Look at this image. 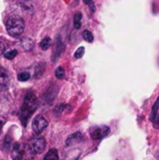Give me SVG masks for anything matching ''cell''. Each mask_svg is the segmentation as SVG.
Returning <instances> with one entry per match:
<instances>
[{
  "label": "cell",
  "mask_w": 159,
  "mask_h": 160,
  "mask_svg": "<svg viewBox=\"0 0 159 160\" xmlns=\"http://www.w3.org/2000/svg\"><path fill=\"white\" fill-rule=\"evenodd\" d=\"M37 106H38V102H37V97L35 96L34 93L28 92L24 97V99H23V102L20 111V119L24 127L26 126L29 117L37 110Z\"/></svg>",
  "instance_id": "obj_1"
},
{
  "label": "cell",
  "mask_w": 159,
  "mask_h": 160,
  "mask_svg": "<svg viewBox=\"0 0 159 160\" xmlns=\"http://www.w3.org/2000/svg\"><path fill=\"white\" fill-rule=\"evenodd\" d=\"M25 24L23 19L20 15H10L6 20V29L9 36L17 38L21 36L24 30Z\"/></svg>",
  "instance_id": "obj_2"
},
{
  "label": "cell",
  "mask_w": 159,
  "mask_h": 160,
  "mask_svg": "<svg viewBox=\"0 0 159 160\" xmlns=\"http://www.w3.org/2000/svg\"><path fill=\"white\" fill-rule=\"evenodd\" d=\"M35 153L27 143L16 142L11 148L12 160H33Z\"/></svg>",
  "instance_id": "obj_3"
},
{
  "label": "cell",
  "mask_w": 159,
  "mask_h": 160,
  "mask_svg": "<svg viewBox=\"0 0 159 160\" xmlns=\"http://www.w3.org/2000/svg\"><path fill=\"white\" fill-rule=\"evenodd\" d=\"M29 146L32 148L33 152L36 154H41L43 153V151L45 150L46 147V142L45 139L39 136H36L33 137L30 141H29Z\"/></svg>",
  "instance_id": "obj_4"
},
{
  "label": "cell",
  "mask_w": 159,
  "mask_h": 160,
  "mask_svg": "<svg viewBox=\"0 0 159 160\" xmlns=\"http://www.w3.org/2000/svg\"><path fill=\"white\" fill-rule=\"evenodd\" d=\"M111 129L108 126L94 127L90 129V136L94 141H99L109 135Z\"/></svg>",
  "instance_id": "obj_5"
},
{
  "label": "cell",
  "mask_w": 159,
  "mask_h": 160,
  "mask_svg": "<svg viewBox=\"0 0 159 160\" xmlns=\"http://www.w3.org/2000/svg\"><path fill=\"white\" fill-rule=\"evenodd\" d=\"M48 121L42 115H37L32 121V129L37 134H41L47 128Z\"/></svg>",
  "instance_id": "obj_6"
},
{
  "label": "cell",
  "mask_w": 159,
  "mask_h": 160,
  "mask_svg": "<svg viewBox=\"0 0 159 160\" xmlns=\"http://www.w3.org/2000/svg\"><path fill=\"white\" fill-rule=\"evenodd\" d=\"M64 49H65V46H64L62 40L60 39L59 37H57V38L55 39L54 45H53V50H52V63H55L58 60V58L61 55Z\"/></svg>",
  "instance_id": "obj_7"
},
{
  "label": "cell",
  "mask_w": 159,
  "mask_h": 160,
  "mask_svg": "<svg viewBox=\"0 0 159 160\" xmlns=\"http://www.w3.org/2000/svg\"><path fill=\"white\" fill-rule=\"evenodd\" d=\"M10 82V76L8 71L3 68L0 67V89H6L9 85Z\"/></svg>",
  "instance_id": "obj_8"
},
{
  "label": "cell",
  "mask_w": 159,
  "mask_h": 160,
  "mask_svg": "<svg viewBox=\"0 0 159 160\" xmlns=\"http://www.w3.org/2000/svg\"><path fill=\"white\" fill-rule=\"evenodd\" d=\"M83 141H84V136L81 132H76V133H73L72 135H70L67 139L66 144L67 146H72L75 144H79V143L82 142Z\"/></svg>",
  "instance_id": "obj_9"
},
{
  "label": "cell",
  "mask_w": 159,
  "mask_h": 160,
  "mask_svg": "<svg viewBox=\"0 0 159 160\" xmlns=\"http://www.w3.org/2000/svg\"><path fill=\"white\" fill-rule=\"evenodd\" d=\"M34 45H35L34 41L29 38H23L20 40V46L24 51H27V52L31 51L34 48Z\"/></svg>",
  "instance_id": "obj_10"
},
{
  "label": "cell",
  "mask_w": 159,
  "mask_h": 160,
  "mask_svg": "<svg viewBox=\"0 0 159 160\" xmlns=\"http://www.w3.org/2000/svg\"><path fill=\"white\" fill-rule=\"evenodd\" d=\"M44 160H59L57 149H51L44 157Z\"/></svg>",
  "instance_id": "obj_11"
},
{
  "label": "cell",
  "mask_w": 159,
  "mask_h": 160,
  "mask_svg": "<svg viewBox=\"0 0 159 160\" xmlns=\"http://www.w3.org/2000/svg\"><path fill=\"white\" fill-rule=\"evenodd\" d=\"M158 109H159V97L157 98V99L156 100V102L154 103V105H153V108H152V113H151V116H150L151 121H156V120H157V116Z\"/></svg>",
  "instance_id": "obj_12"
},
{
  "label": "cell",
  "mask_w": 159,
  "mask_h": 160,
  "mask_svg": "<svg viewBox=\"0 0 159 160\" xmlns=\"http://www.w3.org/2000/svg\"><path fill=\"white\" fill-rule=\"evenodd\" d=\"M52 45V39L49 38V37H46L45 38H43L41 40V42L39 43V47L43 50V51H46L48 50Z\"/></svg>",
  "instance_id": "obj_13"
},
{
  "label": "cell",
  "mask_w": 159,
  "mask_h": 160,
  "mask_svg": "<svg viewBox=\"0 0 159 160\" xmlns=\"http://www.w3.org/2000/svg\"><path fill=\"white\" fill-rule=\"evenodd\" d=\"M82 15L81 12H77L74 14V26L76 29H80L81 26H82V23H81V21H82Z\"/></svg>",
  "instance_id": "obj_14"
},
{
  "label": "cell",
  "mask_w": 159,
  "mask_h": 160,
  "mask_svg": "<svg viewBox=\"0 0 159 160\" xmlns=\"http://www.w3.org/2000/svg\"><path fill=\"white\" fill-rule=\"evenodd\" d=\"M17 50H8V51H6L5 52H4V56H5V58H7V59H8V60H12V59H14L15 58V56L17 55Z\"/></svg>",
  "instance_id": "obj_15"
},
{
  "label": "cell",
  "mask_w": 159,
  "mask_h": 160,
  "mask_svg": "<svg viewBox=\"0 0 159 160\" xmlns=\"http://www.w3.org/2000/svg\"><path fill=\"white\" fill-rule=\"evenodd\" d=\"M54 75L58 80H62L65 77V69L63 67H58L55 71H54Z\"/></svg>",
  "instance_id": "obj_16"
},
{
  "label": "cell",
  "mask_w": 159,
  "mask_h": 160,
  "mask_svg": "<svg viewBox=\"0 0 159 160\" xmlns=\"http://www.w3.org/2000/svg\"><path fill=\"white\" fill-rule=\"evenodd\" d=\"M82 37H83V39L87 42H93L94 40V36L89 30H84L82 33Z\"/></svg>",
  "instance_id": "obj_17"
},
{
  "label": "cell",
  "mask_w": 159,
  "mask_h": 160,
  "mask_svg": "<svg viewBox=\"0 0 159 160\" xmlns=\"http://www.w3.org/2000/svg\"><path fill=\"white\" fill-rule=\"evenodd\" d=\"M30 79V74L28 72H21L18 75V80L20 82H26Z\"/></svg>",
  "instance_id": "obj_18"
},
{
  "label": "cell",
  "mask_w": 159,
  "mask_h": 160,
  "mask_svg": "<svg viewBox=\"0 0 159 160\" xmlns=\"http://www.w3.org/2000/svg\"><path fill=\"white\" fill-rule=\"evenodd\" d=\"M84 51H85L84 47H80V48H78L77 51H76L75 53H74L75 58H77V59L82 58V57L83 56V54H84Z\"/></svg>",
  "instance_id": "obj_19"
},
{
  "label": "cell",
  "mask_w": 159,
  "mask_h": 160,
  "mask_svg": "<svg viewBox=\"0 0 159 160\" xmlns=\"http://www.w3.org/2000/svg\"><path fill=\"white\" fill-rule=\"evenodd\" d=\"M11 142H12V140H11V138L9 137V136H7L6 137V139H5V149H8L9 148V146H10V144H11Z\"/></svg>",
  "instance_id": "obj_20"
},
{
  "label": "cell",
  "mask_w": 159,
  "mask_h": 160,
  "mask_svg": "<svg viewBox=\"0 0 159 160\" xmlns=\"http://www.w3.org/2000/svg\"><path fill=\"white\" fill-rule=\"evenodd\" d=\"M80 155H81V154H77V155H76V151H75V152H73V154H71L70 156H68V157L66 158V160H78Z\"/></svg>",
  "instance_id": "obj_21"
},
{
  "label": "cell",
  "mask_w": 159,
  "mask_h": 160,
  "mask_svg": "<svg viewBox=\"0 0 159 160\" xmlns=\"http://www.w3.org/2000/svg\"><path fill=\"white\" fill-rule=\"evenodd\" d=\"M85 4H88L89 5V9L91 11V13H94L95 10H96V8H95V3L93 1H85Z\"/></svg>",
  "instance_id": "obj_22"
},
{
  "label": "cell",
  "mask_w": 159,
  "mask_h": 160,
  "mask_svg": "<svg viewBox=\"0 0 159 160\" xmlns=\"http://www.w3.org/2000/svg\"><path fill=\"white\" fill-rule=\"evenodd\" d=\"M4 52H5V47L2 44V42L0 41V54H4Z\"/></svg>",
  "instance_id": "obj_23"
},
{
  "label": "cell",
  "mask_w": 159,
  "mask_h": 160,
  "mask_svg": "<svg viewBox=\"0 0 159 160\" xmlns=\"http://www.w3.org/2000/svg\"><path fill=\"white\" fill-rule=\"evenodd\" d=\"M155 156H156V158L159 160V150L157 152V153H156V155H155Z\"/></svg>",
  "instance_id": "obj_24"
},
{
  "label": "cell",
  "mask_w": 159,
  "mask_h": 160,
  "mask_svg": "<svg viewBox=\"0 0 159 160\" xmlns=\"http://www.w3.org/2000/svg\"><path fill=\"white\" fill-rule=\"evenodd\" d=\"M1 129H2V122L0 121V133H1Z\"/></svg>",
  "instance_id": "obj_25"
}]
</instances>
